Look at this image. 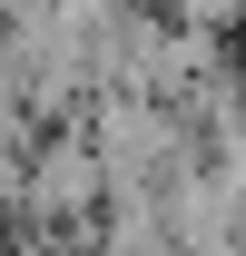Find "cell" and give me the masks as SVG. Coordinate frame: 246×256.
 Instances as JSON below:
<instances>
[{
  "label": "cell",
  "instance_id": "cell-1",
  "mask_svg": "<svg viewBox=\"0 0 246 256\" xmlns=\"http://www.w3.org/2000/svg\"><path fill=\"white\" fill-rule=\"evenodd\" d=\"M98 138V168H108V197H168L197 168V138H187V108H168V98H138V89H108L79 118Z\"/></svg>",
  "mask_w": 246,
  "mask_h": 256
},
{
  "label": "cell",
  "instance_id": "cell-2",
  "mask_svg": "<svg viewBox=\"0 0 246 256\" xmlns=\"http://www.w3.org/2000/svg\"><path fill=\"white\" fill-rule=\"evenodd\" d=\"M30 217L40 226L108 217V168H98V138H89V128H60V138L30 148Z\"/></svg>",
  "mask_w": 246,
  "mask_h": 256
},
{
  "label": "cell",
  "instance_id": "cell-3",
  "mask_svg": "<svg viewBox=\"0 0 246 256\" xmlns=\"http://www.w3.org/2000/svg\"><path fill=\"white\" fill-rule=\"evenodd\" d=\"M10 256H69V246H60V236H30V246H10Z\"/></svg>",
  "mask_w": 246,
  "mask_h": 256
}]
</instances>
